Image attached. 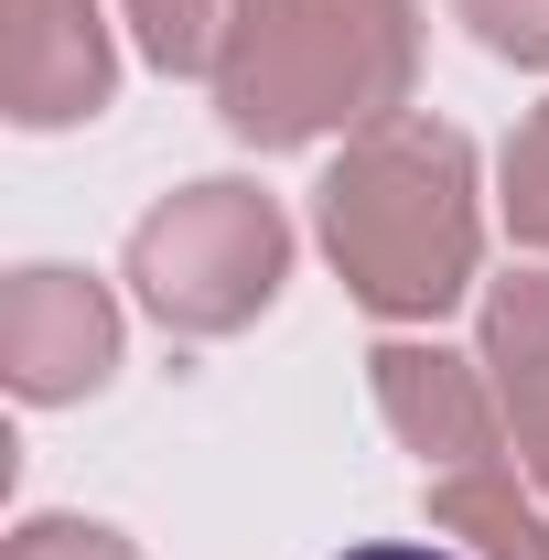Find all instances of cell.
Masks as SVG:
<instances>
[{"label":"cell","mask_w":549,"mask_h":560,"mask_svg":"<svg viewBox=\"0 0 549 560\" xmlns=\"http://www.w3.org/2000/svg\"><path fill=\"white\" fill-rule=\"evenodd\" d=\"M0 560H151L130 528H108V517H75V506H44V517H22Z\"/></svg>","instance_id":"obj_11"},{"label":"cell","mask_w":549,"mask_h":560,"mask_svg":"<svg viewBox=\"0 0 549 560\" xmlns=\"http://www.w3.org/2000/svg\"><path fill=\"white\" fill-rule=\"evenodd\" d=\"M475 355H484V377H495L517 475L549 495V259H528V270H506V280L475 291Z\"/></svg>","instance_id":"obj_7"},{"label":"cell","mask_w":549,"mask_h":560,"mask_svg":"<svg viewBox=\"0 0 549 560\" xmlns=\"http://www.w3.org/2000/svg\"><path fill=\"white\" fill-rule=\"evenodd\" d=\"M366 388H377V420L399 431V453H420V475H464V464L506 453V410H495L484 355H453L442 335H377Z\"/></svg>","instance_id":"obj_5"},{"label":"cell","mask_w":549,"mask_h":560,"mask_svg":"<svg viewBox=\"0 0 549 560\" xmlns=\"http://www.w3.org/2000/svg\"><path fill=\"white\" fill-rule=\"evenodd\" d=\"M344 560H453L442 539H366V550H344Z\"/></svg>","instance_id":"obj_13"},{"label":"cell","mask_w":549,"mask_h":560,"mask_svg":"<svg viewBox=\"0 0 549 560\" xmlns=\"http://www.w3.org/2000/svg\"><path fill=\"white\" fill-rule=\"evenodd\" d=\"M291 248L302 237H291L280 195H259L248 173H195L130 226L119 280L173 346H226L291 291Z\"/></svg>","instance_id":"obj_3"},{"label":"cell","mask_w":549,"mask_h":560,"mask_svg":"<svg viewBox=\"0 0 549 560\" xmlns=\"http://www.w3.org/2000/svg\"><path fill=\"white\" fill-rule=\"evenodd\" d=\"M453 22L475 33L495 66H528V75H549V0H453Z\"/></svg>","instance_id":"obj_12"},{"label":"cell","mask_w":549,"mask_h":560,"mask_svg":"<svg viewBox=\"0 0 549 560\" xmlns=\"http://www.w3.org/2000/svg\"><path fill=\"white\" fill-rule=\"evenodd\" d=\"M420 0H248L215 66V119L237 151H324L410 119Z\"/></svg>","instance_id":"obj_2"},{"label":"cell","mask_w":549,"mask_h":560,"mask_svg":"<svg viewBox=\"0 0 549 560\" xmlns=\"http://www.w3.org/2000/svg\"><path fill=\"white\" fill-rule=\"evenodd\" d=\"M119 108V33L97 0H11L0 33V119L11 130H86Z\"/></svg>","instance_id":"obj_6"},{"label":"cell","mask_w":549,"mask_h":560,"mask_svg":"<svg viewBox=\"0 0 549 560\" xmlns=\"http://www.w3.org/2000/svg\"><path fill=\"white\" fill-rule=\"evenodd\" d=\"M313 248L335 259L344 302L388 335H431L453 302L484 291V173L453 119H388L344 140L313 184Z\"/></svg>","instance_id":"obj_1"},{"label":"cell","mask_w":549,"mask_h":560,"mask_svg":"<svg viewBox=\"0 0 549 560\" xmlns=\"http://www.w3.org/2000/svg\"><path fill=\"white\" fill-rule=\"evenodd\" d=\"M495 215H506V237H517L528 259H549V97L506 130V151H495Z\"/></svg>","instance_id":"obj_10"},{"label":"cell","mask_w":549,"mask_h":560,"mask_svg":"<svg viewBox=\"0 0 549 560\" xmlns=\"http://www.w3.org/2000/svg\"><path fill=\"white\" fill-rule=\"evenodd\" d=\"M237 11H248V0H119L140 66L151 75H206V86H215V66H226V44H237Z\"/></svg>","instance_id":"obj_9"},{"label":"cell","mask_w":549,"mask_h":560,"mask_svg":"<svg viewBox=\"0 0 549 560\" xmlns=\"http://www.w3.org/2000/svg\"><path fill=\"white\" fill-rule=\"evenodd\" d=\"M431 539L453 560H549V495L495 453V464H464V475H431L420 495Z\"/></svg>","instance_id":"obj_8"},{"label":"cell","mask_w":549,"mask_h":560,"mask_svg":"<svg viewBox=\"0 0 549 560\" xmlns=\"http://www.w3.org/2000/svg\"><path fill=\"white\" fill-rule=\"evenodd\" d=\"M119 346H130V313L97 270H66V259H22L0 280V388L22 410H75L119 377Z\"/></svg>","instance_id":"obj_4"}]
</instances>
